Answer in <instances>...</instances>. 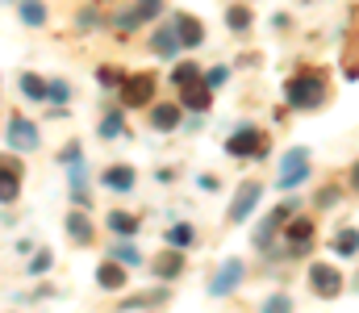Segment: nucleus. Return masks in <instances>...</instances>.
I'll use <instances>...</instances> for the list:
<instances>
[{"label": "nucleus", "instance_id": "22", "mask_svg": "<svg viewBox=\"0 0 359 313\" xmlns=\"http://www.w3.org/2000/svg\"><path fill=\"white\" fill-rule=\"evenodd\" d=\"M121 134H126V117H121L117 109H109V113H104V121H100V138H109V142H113V138H121Z\"/></svg>", "mask_w": 359, "mask_h": 313}, {"label": "nucleus", "instance_id": "32", "mask_svg": "<svg viewBox=\"0 0 359 313\" xmlns=\"http://www.w3.org/2000/svg\"><path fill=\"white\" fill-rule=\"evenodd\" d=\"M226 80H230V67H213V71L205 76V88H222Z\"/></svg>", "mask_w": 359, "mask_h": 313}, {"label": "nucleus", "instance_id": "28", "mask_svg": "<svg viewBox=\"0 0 359 313\" xmlns=\"http://www.w3.org/2000/svg\"><path fill=\"white\" fill-rule=\"evenodd\" d=\"M67 97H72V88H67V80H50V84H46V101H55V104H67Z\"/></svg>", "mask_w": 359, "mask_h": 313}, {"label": "nucleus", "instance_id": "7", "mask_svg": "<svg viewBox=\"0 0 359 313\" xmlns=\"http://www.w3.org/2000/svg\"><path fill=\"white\" fill-rule=\"evenodd\" d=\"M243 276H247V267H243L238 259H230V263H226V267L209 280V293H213V297H230V293L243 284Z\"/></svg>", "mask_w": 359, "mask_h": 313}, {"label": "nucleus", "instance_id": "20", "mask_svg": "<svg viewBox=\"0 0 359 313\" xmlns=\"http://www.w3.org/2000/svg\"><path fill=\"white\" fill-rule=\"evenodd\" d=\"M151 125H155V130H176V125H180V109H176V104H155Z\"/></svg>", "mask_w": 359, "mask_h": 313}, {"label": "nucleus", "instance_id": "40", "mask_svg": "<svg viewBox=\"0 0 359 313\" xmlns=\"http://www.w3.org/2000/svg\"><path fill=\"white\" fill-rule=\"evenodd\" d=\"M0 4H8V0H0Z\"/></svg>", "mask_w": 359, "mask_h": 313}, {"label": "nucleus", "instance_id": "10", "mask_svg": "<svg viewBox=\"0 0 359 313\" xmlns=\"http://www.w3.org/2000/svg\"><path fill=\"white\" fill-rule=\"evenodd\" d=\"M264 197V188L255 184V180H247L243 188H238V201L230 205V221H247L251 217V209H255V201Z\"/></svg>", "mask_w": 359, "mask_h": 313}, {"label": "nucleus", "instance_id": "31", "mask_svg": "<svg viewBox=\"0 0 359 313\" xmlns=\"http://www.w3.org/2000/svg\"><path fill=\"white\" fill-rule=\"evenodd\" d=\"M109 259H117V263H138V251H134V246H130V242H117V246H113V255H109Z\"/></svg>", "mask_w": 359, "mask_h": 313}, {"label": "nucleus", "instance_id": "37", "mask_svg": "<svg viewBox=\"0 0 359 313\" xmlns=\"http://www.w3.org/2000/svg\"><path fill=\"white\" fill-rule=\"evenodd\" d=\"M59 159H63V163H76V159H80V142H72V146H67Z\"/></svg>", "mask_w": 359, "mask_h": 313}, {"label": "nucleus", "instance_id": "1", "mask_svg": "<svg viewBox=\"0 0 359 313\" xmlns=\"http://www.w3.org/2000/svg\"><path fill=\"white\" fill-rule=\"evenodd\" d=\"M4 138H8V151H13V155H29V151H38V142H42V138H38V125H34L29 117H21V113L8 117V134H4Z\"/></svg>", "mask_w": 359, "mask_h": 313}, {"label": "nucleus", "instance_id": "15", "mask_svg": "<svg viewBox=\"0 0 359 313\" xmlns=\"http://www.w3.org/2000/svg\"><path fill=\"white\" fill-rule=\"evenodd\" d=\"M180 272H184V255H180V251H168V255L155 259V276H159V280H176Z\"/></svg>", "mask_w": 359, "mask_h": 313}, {"label": "nucleus", "instance_id": "8", "mask_svg": "<svg viewBox=\"0 0 359 313\" xmlns=\"http://www.w3.org/2000/svg\"><path fill=\"white\" fill-rule=\"evenodd\" d=\"M226 151L238 155V159H247V155H264V138H259V130L243 125V130H234V138L226 142Z\"/></svg>", "mask_w": 359, "mask_h": 313}, {"label": "nucleus", "instance_id": "18", "mask_svg": "<svg viewBox=\"0 0 359 313\" xmlns=\"http://www.w3.org/2000/svg\"><path fill=\"white\" fill-rule=\"evenodd\" d=\"M288 234H292V246H288V251H292V255H305V251H309V242H313V225L301 217V221H292V230H288Z\"/></svg>", "mask_w": 359, "mask_h": 313}, {"label": "nucleus", "instance_id": "11", "mask_svg": "<svg viewBox=\"0 0 359 313\" xmlns=\"http://www.w3.org/2000/svg\"><path fill=\"white\" fill-rule=\"evenodd\" d=\"M96 284H100V288H109V293L126 288V267H121L117 259H104V263L96 267Z\"/></svg>", "mask_w": 359, "mask_h": 313}, {"label": "nucleus", "instance_id": "17", "mask_svg": "<svg viewBox=\"0 0 359 313\" xmlns=\"http://www.w3.org/2000/svg\"><path fill=\"white\" fill-rule=\"evenodd\" d=\"M109 230H113V234H121V238H134V234H138V217H134V213L113 209V213H109Z\"/></svg>", "mask_w": 359, "mask_h": 313}, {"label": "nucleus", "instance_id": "33", "mask_svg": "<svg viewBox=\"0 0 359 313\" xmlns=\"http://www.w3.org/2000/svg\"><path fill=\"white\" fill-rule=\"evenodd\" d=\"M264 313H292V301L288 297H271V301H264Z\"/></svg>", "mask_w": 359, "mask_h": 313}, {"label": "nucleus", "instance_id": "6", "mask_svg": "<svg viewBox=\"0 0 359 313\" xmlns=\"http://www.w3.org/2000/svg\"><path fill=\"white\" fill-rule=\"evenodd\" d=\"M21 193V163L13 155H0V205H13Z\"/></svg>", "mask_w": 359, "mask_h": 313}, {"label": "nucleus", "instance_id": "19", "mask_svg": "<svg viewBox=\"0 0 359 313\" xmlns=\"http://www.w3.org/2000/svg\"><path fill=\"white\" fill-rule=\"evenodd\" d=\"M17 13H21V21H25V25H34V29H38V25H46V4H42V0H21V4H17Z\"/></svg>", "mask_w": 359, "mask_h": 313}, {"label": "nucleus", "instance_id": "34", "mask_svg": "<svg viewBox=\"0 0 359 313\" xmlns=\"http://www.w3.org/2000/svg\"><path fill=\"white\" fill-rule=\"evenodd\" d=\"M96 80H100L104 88H113V84H121V76H117L113 67H100V71H96Z\"/></svg>", "mask_w": 359, "mask_h": 313}, {"label": "nucleus", "instance_id": "9", "mask_svg": "<svg viewBox=\"0 0 359 313\" xmlns=\"http://www.w3.org/2000/svg\"><path fill=\"white\" fill-rule=\"evenodd\" d=\"M288 213H292V201H288V205H280V209H271L268 217L259 221V230H255V246H271V238H276V230L288 221Z\"/></svg>", "mask_w": 359, "mask_h": 313}, {"label": "nucleus", "instance_id": "39", "mask_svg": "<svg viewBox=\"0 0 359 313\" xmlns=\"http://www.w3.org/2000/svg\"><path fill=\"white\" fill-rule=\"evenodd\" d=\"M96 4H109V0H96Z\"/></svg>", "mask_w": 359, "mask_h": 313}, {"label": "nucleus", "instance_id": "36", "mask_svg": "<svg viewBox=\"0 0 359 313\" xmlns=\"http://www.w3.org/2000/svg\"><path fill=\"white\" fill-rule=\"evenodd\" d=\"M96 21H100V17H96V13H80V17H76V25H80V29H92V25H96Z\"/></svg>", "mask_w": 359, "mask_h": 313}, {"label": "nucleus", "instance_id": "25", "mask_svg": "<svg viewBox=\"0 0 359 313\" xmlns=\"http://www.w3.org/2000/svg\"><path fill=\"white\" fill-rule=\"evenodd\" d=\"M334 251H339V255H355L359 251V230H343V234L334 238Z\"/></svg>", "mask_w": 359, "mask_h": 313}, {"label": "nucleus", "instance_id": "13", "mask_svg": "<svg viewBox=\"0 0 359 313\" xmlns=\"http://www.w3.org/2000/svg\"><path fill=\"white\" fill-rule=\"evenodd\" d=\"M176 34H180V46H201L205 42V25L196 17H176Z\"/></svg>", "mask_w": 359, "mask_h": 313}, {"label": "nucleus", "instance_id": "27", "mask_svg": "<svg viewBox=\"0 0 359 313\" xmlns=\"http://www.w3.org/2000/svg\"><path fill=\"white\" fill-rule=\"evenodd\" d=\"M184 104L196 109V113H205L209 109V88H184Z\"/></svg>", "mask_w": 359, "mask_h": 313}, {"label": "nucleus", "instance_id": "21", "mask_svg": "<svg viewBox=\"0 0 359 313\" xmlns=\"http://www.w3.org/2000/svg\"><path fill=\"white\" fill-rule=\"evenodd\" d=\"M104 184H109L113 193H130V188H134V172H130V167H109V172H104Z\"/></svg>", "mask_w": 359, "mask_h": 313}, {"label": "nucleus", "instance_id": "30", "mask_svg": "<svg viewBox=\"0 0 359 313\" xmlns=\"http://www.w3.org/2000/svg\"><path fill=\"white\" fill-rule=\"evenodd\" d=\"M196 76H201V71H196V63H180V67H176V84H180V88L196 84Z\"/></svg>", "mask_w": 359, "mask_h": 313}, {"label": "nucleus", "instance_id": "3", "mask_svg": "<svg viewBox=\"0 0 359 313\" xmlns=\"http://www.w3.org/2000/svg\"><path fill=\"white\" fill-rule=\"evenodd\" d=\"M305 176H309V151H305V146H292V151L284 155V167H280V180H276V184L288 193V188H297Z\"/></svg>", "mask_w": 359, "mask_h": 313}, {"label": "nucleus", "instance_id": "12", "mask_svg": "<svg viewBox=\"0 0 359 313\" xmlns=\"http://www.w3.org/2000/svg\"><path fill=\"white\" fill-rule=\"evenodd\" d=\"M309 284L322 293V297H334L339 288H343V280H339V272L334 267H326V263H318L313 272H309Z\"/></svg>", "mask_w": 359, "mask_h": 313}, {"label": "nucleus", "instance_id": "2", "mask_svg": "<svg viewBox=\"0 0 359 313\" xmlns=\"http://www.w3.org/2000/svg\"><path fill=\"white\" fill-rule=\"evenodd\" d=\"M322 97H326V84L318 76H297L288 84V104L292 109H313V104H322Z\"/></svg>", "mask_w": 359, "mask_h": 313}, {"label": "nucleus", "instance_id": "38", "mask_svg": "<svg viewBox=\"0 0 359 313\" xmlns=\"http://www.w3.org/2000/svg\"><path fill=\"white\" fill-rule=\"evenodd\" d=\"M351 184H355V188H359V163H355V172H351Z\"/></svg>", "mask_w": 359, "mask_h": 313}, {"label": "nucleus", "instance_id": "4", "mask_svg": "<svg viewBox=\"0 0 359 313\" xmlns=\"http://www.w3.org/2000/svg\"><path fill=\"white\" fill-rule=\"evenodd\" d=\"M121 101L126 104H147L155 101V76L151 71H142V76H121Z\"/></svg>", "mask_w": 359, "mask_h": 313}, {"label": "nucleus", "instance_id": "23", "mask_svg": "<svg viewBox=\"0 0 359 313\" xmlns=\"http://www.w3.org/2000/svg\"><path fill=\"white\" fill-rule=\"evenodd\" d=\"M21 92H25L29 101H46V80L34 76V71H25V76H21Z\"/></svg>", "mask_w": 359, "mask_h": 313}, {"label": "nucleus", "instance_id": "26", "mask_svg": "<svg viewBox=\"0 0 359 313\" xmlns=\"http://www.w3.org/2000/svg\"><path fill=\"white\" fill-rule=\"evenodd\" d=\"M50 263H55V255H50V251H34V259H29V267H25V272H29V276H46V272H50Z\"/></svg>", "mask_w": 359, "mask_h": 313}, {"label": "nucleus", "instance_id": "29", "mask_svg": "<svg viewBox=\"0 0 359 313\" xmlns=\"http://www.w3.org/2000/svg\"><path fill=\"white\" fill-rule=\"evenodd\" d=\"M226 21H230V29H238V34H243V29H247V25H251V13H247V8H243V4H234V8H230V13H226Z\"/></svg>", "mask_w": 359, "mask_h": 313}, {"label": "nucleus", "instance_id": "35", "mask_svg": "<svg viewBox=\"0 0 359 313\" xmlns=\"http://www.w3.org/2000/svg\"><path fill=\"white\" fill-rule=\"evenodd\" d=\"M318 205H339V188H326V193H322V197H318Z\"/></svg>", "mask_w": 359, "mask_h": 313}, {"label": "nucleus", "instance_id": "14", "mask_svg": "<svg viewBox=\"0 0 359 313\" xmlns=\"http://www.w3.org/2000/svg\"><path fill=\"white\" fill-rule=\"evenodd\" d=\"M67 234H72V242H92V221H88V213L84 209H72L67 213Z\"/></svg>", "mask_w": 359, "mask_h": 313}, {"label": "nucleus", "instance_id": "5", "mask_svg": "<svg viewBox=\"0 0 359 313\" xmlns=\"http://www.w3.org/2000/svg\"><path fill=\"white\" fill-rule=\"evenodd\" d=\"M159 13H163V0H138V4H130L126 13H117V29L130 34V29H138L142 21H151V17H159Z\"/></svg>", "mask_w": 359, "mask_h": 313}, {"label": "nucleus", "instance_id": "16", "mask_svg": "<svg viewBox=\"0 0 359 313\" xmlns=\"http://www.w3.org/2000/svg\"><path fill=\"white\" fill-rule=\"evenodd\" d=\"M151 50H155V55H163V59H172V55L180 50V34H176V25H172V29H159V34L151 38Z\"/></svg>", "mask_w": 359, "mask_h": 313}, {"label": "nucleus", "instance_id": "24", "mask_svg": "<svg viewBox=\"0 0 359 313\" xmlns=\"http://www.w3.org/2000/svg\"><path fill=\"white\" fill-rule=\"evenodd\" d=\"M168 242H172V246H192V242H196V230H192V225H172V230H168Z\"/></svg>", "mask_w": 359, "mask_h": 313}]
</instances>
